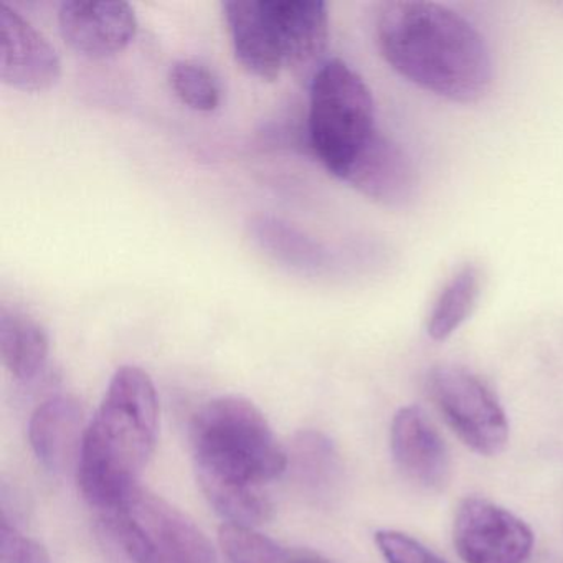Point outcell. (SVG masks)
Instances as JSON below:
<instances>
[{
	"mask_svg": "<svg viewBox=\"0 0 563 563\" xmlns=\"http://www.w3.org/2000/svg\"><path fill=\"white\" fill-rule=\"evenodd\" d=\"M169 81L177 98L192 110L210 113L220 104L219 81L203 65L177 62L170 68Z\"/></svg>",
	"mask_w": 563,
	"mask_h": 563,
	"instance_id": "20",
	"label": "cell"
},
{
	"mask_svg": "<svg viewBox=\"0 0 563 563\" xmlns=\"http://www.w3.org/2000/svg\"><path fill=\"white\" fill-rule=\"evenodd\" d=\"M0 563H52L47 550L31 537L19 532L2 517L0 523Z\"/></svg>",
	"mask_w": 563,
	"mask_h": 563,
	"instance_id": "22",
	"label": "cell"
},
{
	"mask_svg": "<svg viewBox=\"0 0 563 563\" xmlns=\"http://www.w3.org/2000/svg\"><path fill=\"white\" fill-rule=\"evenodd\" d=\"M427 390L448 427L467 448L483 456H496L506 448V411L476 374L461 365H437L428 374Z\"/></svg>",
	"mask_w": 563,
	"mask_h": 563,
	"instance_id": "6",
	"label": "cell"
},
{
	"mask_svg": "<svg viewBox=\"0 0 563 563\" xmlns=\"http://www.w3.org/2000/svg\"><path fill=\"white\" fill-rule=\"evenodd\" d=\"M481 286L483 276L481 269L473 263H467L454 272L441 289L428 316L427 331L433 341H446L466 322L476 308Z\"/></svg>",
	"mask_w": 563,
	"mask_h": 563,
	"instance_id": "17",
	"label": "cell"
},
{
	"mask_svg": "<svg viewBox=\"0 0 563 563\" xmlns=\"http://www.w3.org/2000/svg\"><path fill=\"white\" fill-rule=\"evenodd\" d=\"M453 542L464 563H523L532 552L533 533L504 507L467 497L454 516Z\"/></svg>",
	"mask_w": 563,
	"mask_h": 563,
	"instance_id": "7",
	"label": "cell"
},
{
	"mask_svg": "<svg viewBox=\"0 0 563 563\" xmlns=\"http://www.w3.org/2000/svg\"><path fill=\"white\" fill-rule=\"evenodd\" d=\"M222 8L236 62L253 77L275 81L285 60L268 0H229Z\"/></svg>",
	"mask_w": 563,
	"mask_h": 563,
	"instance_id": "12",
	"label": "cell"
},
{
	"mask_svg": "<svg viewBox=\"0 0 563 563\" xmlns=\"http://www.w3.org/2000/svg\"><path fill=\"white\" fill-rule=\"evenodd\" d=\"M384 60L421 90L454 103L489 93L494 65L483 35L453 9L423 0H390L375 15Z\"/></svg>",
	"mask_w": 563,
	"mask_h": 563,
	"instance_id": "2",
	"label": "cell"
},
{
	"mask_svg": "<svg viewBox=\"0 0 563 563\" xmlns=\"http://www.w3.org/2000/svg\"><path fill=\"white\" fill-rule=\"evenodd\" d=\"M309 141L322 166L344 180L380 140L367 84L342 60H329L309 84Z\"/></svg>",
	"mask_w": 563,
	"mask_h": 563,
	"instance_id": "4",
	"label": "cell"
},
{
	"mask_svg": "<svg viewBox=\"0 0 563 563\" xmlns=\"http://www.w3.org/2000/svg\"><path fill=\"white\" fill-rule=\"evenodd\" d=\"M295 563H328L324 560L316 559V556L298 555Z\"/></svg>",
	"mask_w": 563,
	"mask_h": 563,
	"instance_id": "23",
	"label": "cell"
},
{
	"mask_svg": "<svg viewBox=\"0 0 563 563\" xmlns=\"http://www.w3.org/2000/svg\"><path fill=\"white\" fill-rule=\"evenodd\" d=\"M375 543L387 563H446L423 543L397 530H378Z\"/></svg>",
	"mask_w": 563,
	"mask_h": 563,
	"instance_id": "21",
	"label": "cell"
},
{
	"mask_svg": "<svg viewBox=\"0 0 563 563\" xmlns=\"http://www.w3.org/2000/svg\"><path fill=\"white\" fill-rule=\"evenodd\" d=\"M101 514L133 563H217L206 533L186 514L140 484Z\"/></svg>",
	"mask_w": 563,
	"mask_h": 563,
	"instance_id": "5",
	"label": "cell"
},
{
	"mask_svg": "<svg viewBox=\"0 0 563 563\" xmlns=\"http://www.w3.org/2000/svg\"><path fill=\"white\" fill-rule=\"evenodd\" d=\"M200 489L229 523L255 527L272 517L266 486L288 467V453L262 411L242 397L203 405L190 421Z\"/></svg>",
	"mask_w": 563,
	"mask_h": 563,
	"instance_id": "1",
	"label": "cell"
},
{
	"mask_svg": "<svg viewBox=\"0 0 563 563\" xmlns=\"http://www.w3.org/2000/svg\"><path fill=\"white\" fill-rule=\"evenodd\" d=\"M292 474L305 493L316 499H328L339 487L342 461L332 441L319 431L296 434L289 451Z\"/></svg>",
	"mask_w": 563,
	"mask_h": 563,
	"instance_id": "16",
	"label": "cell"
},
{
	"mask_svg": "<svg viewBox=\"0 0 563 563\" xmlns=\"http://www.w3.org/2000/svg\"><path fill=\"white\" fill-rule=\"evenodd\" d=\"M344 183L387 207L405 206L417 189L413 164L405 151L384 134L349 170Z\"/></svg>",
	"mask_w": 563,
	"mask_h": 563,
	"instance_id": "14",
	"label": "cell"
},
{
	"mask_svg": "<svg viewBox=\"0 0 563 563\" xmlns=\"http://www.w3.org/2000/svg\"><path fill=\"white\" fill-rule=\"evenodd\" d=\"M0 354L8 371L19 380H32L48 357V335L31 316L0 309Z\"/></svg>",
	"mask_w": 563,
	"mask_h": 563,
	"instance_id": "15",
	"label": "cell"
},
{
	"mask_svg": "<svg viewBox=\"0 0 563 563\" xmlns=\"http://www.w3.org/2000/svg\"><path fill=\"white\" fill-rule=\"evenodd\" d=\"M391 454L398 470L421 489L441 490L450 479V454L427 413L405 407L395 415L390 431Z\"/></svg>",
	"mask_w": 563,
	"mask_h": 563,
	"instance_id": "10",
	"label": "cell"
},
{
	"mask_svg": "<svg viewBox=\"0 0 563 563\" xmlns=\"http://www.w3.org/2000/svg\"><path fill=\"white\" fill-rule=\"evenodd\" d=\"M84 410L75 398L44 401L31 418L32 450L45 470L60 474L80 461L85 438Z\"/></svg>",
	"mask_w": 563,
	"mask_h": 563,
	"instance_id": "13",
	"label": "cell"
},
{
	"mask_svg": "<svg viewBox=\"0 0 563 563\" xmlns=\"http://www.w3.org/2000/svg\"><path fill=\"white\" fill-rule=\"evenodd\" d=\"M58 29L68 47L91 60L113 57L136 37L137 19L128 2L68 0L58 12Z\"/></svg>",
	"mask_w": 563,
	"mask_h": 563,
	"instance_id": "9",
	"label": "cell"
},
{
	"mask_svg": "<svg viewBox=\"0 0 563 563\" xmlns=\"http://www.w3.org/2000/svg\"><path fill=\"white\" fill-rule=\"evenodd\" d=\"M157 433L159 400L154 382L134 365L118 368L85 431L77 466L85 499L101 510L137 486L156 450Z\"/></svg>",
	"mask_w": 563,
	"mask_h": 563,
	"instance_id": "3",
	"label": "cell"
},
{
	"mask_svg": "<svg viewBox=\"0 0 563 563\" xmlns=\"http://www.w3.org/2000/svg\"><path fill=\"white\" fill-rule=\"evenodd\" d=\"M219 542L230 563H295L298 559L253 527L239 523H223L219 530Z\"/></svg>",
	"mask_w": 563,
	"mask_h": 563,
	"instance_id": "19",
	"label": "cell"
},
{
	"mask_svg": "<svg viewBox=\"0 0 563 563\" xmlns=\"http://www.w3.org/2000/svg\"><path fill=\"white\" fill-rule=\"evenodd\" d=\"M62 64L51 42L19 12L0 5V80L24 93L51 90Z\"/></svg>",
	"mask_w": 563,
	"mask_h": 563,
	"instance_id": "8",
	"label": "cell"
},
{
	"mask_svg": "<svg viewBox=\"0 0 563 563\" xmlns=\"http://www.w3.org/2000/svg\"><path fill=\"white\" fill-rule=\"evenodd\" d=\"M253 235L260 245L282 262L299 268H321L324 253L311 240L291 227L273 219H260L253 223Z\"/></svg>",
	"mask_w": 563,
	"mask_h": 563,
	"instance_id": "18",
	"label": "cell"
},
{
	"mask_svg": "<svg viewBox=\"0 0 563 563\" xmlns=\"http://www.w3.org/2000/svg\"><path fill=\"white\" fill-rule=\"evenodd\" d=\"M278 31L285 67L309 78L325 64L329 47L328 5L321 0H268Z\"/></svg>",
	"mask_w": 563,
	"mask_h": 563,
	"instance_id": "11",
	"label": "cell"
}]
</instances>
